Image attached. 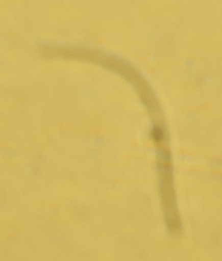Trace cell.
Wrapping results in <instances>:
<instances>
[{
  "mask_svg": "<svg viewBox=\"0 0 222 261\" xmlns=\"http://www.w3.org/2000/svg\"><path fill=\"white\" fill-rule=\"evenodd\" d=\"M159 170V189L165 225L171 234H180L182 220L178 205L177 195L169 160H160Z\"/></svg>",
  "mask_w": 222,
  "mask_h": 261,
  "instance_id": "cell-1",
  "label": "cell"
}]
</instances>
